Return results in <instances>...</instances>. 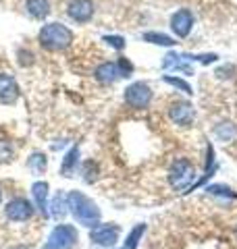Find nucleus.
Instances as JSON below:
<instances>
[{
    "label": "nucleus",
    "mask_w": 237,
    "mask_h": 249,
    "mask_svg": "<svg viewBox=\"0 0 237 249\" xmlns=\"http://www.w3.org/2000/svg\"><path fill=\"white\" fill-rule=\"evenodd\" d=\"M192 62H194V54L169 52V54H164V58H162V69H164V71L173 69V71H181L185 75H194Z\"/></svg>",
    "instance_id": "9d476101"
},
{
    "label": "nucleus",
    "mask_w": 237,
    "mask_h": 249,
    "mask_svg": "<svg viewBox=\"0 0 237 249\" xmlns=\"http://www.w3.org/2000/svg\"><path fill=\"white\" fill-rule=\"evenodd\" d=\"M162 81L171 85V88H175L179 91H183L185 96H194V88L189 85L185 79H181V77H173V75H162Z\"/></svg>",
    "instance_id": "412c9836"
},
{
    "label": "nucleus",
    "mask_w": 237,
    "mask_h": 249,
    "mask_svg": "<svg viewBox=\"0 0 237 249\" xmlns=\"http://www.w3.org/2000/svg\"><path fill=\"white\" fill-rule=\"evenodd\" d=\"M117 67H118V75H121V77H131L133 75V65H131L129 58L121 56L117 60Z\"/></svg>",
    "instance_id": "bb28decb"
},
{
    "label": "nucleus",
    "mask_w": 237,
    "mask_h": 249,
    "mask_svg": "<svg viewBox=\"0 0 237 249\" xmlns=\"http://www.w3.org/2000/svg\"><path fill=\"white\" fill-rule=\"evenodd\" d=\"M19 96H21V89H19L17 79L9 73H0V104L11 106L17 102Z\"/></svg>",
    "instance_id": "9b49d317"
},
{
    "label": "nucleus",
    "mask_w": 237,
    "mask_h": 249,
    "mask_svg": "<svg viewBox=\"0 0 237 249\" xmlns=\"http://www.w3.org/2000/svg\"><path fill=\"white\" fill-rule=\"evenodd\" d=\"M94 79H96L98 83H102V85H113L117 79H121L117 62H113V60L100 62V65L94 69Z\"/></svg>",
    "instance_id": "4468645a"
},
{
    "label": "nucleus",
    "mask_w": 237,
    "mask_h": 249,
    "mask_svg": "<svg viewBox=\"0 0 237 249\" xmlns=\"http://www.w3.org/2000/svg\"><path fill=\"white\" fill-rule=\"evenodd\" d=\"M79 241V232L71 224H57L46 241V249H75Z\"/></svg>",
    "instance_id": "20e7f679"
},
{
    "label": "nucleus",
    "mask_w": 237,
    "mask_h": 249,
    "mask_svg": "<svg viewBox=\"0 0 237 249\" xmlns=\"http://www.w3.org/2000/svg\"><path fill=\"white\" fill-rule=\"evenodd\" d=\"M141 40L148 42V44H154V46H167V48L177 44L175 37H171L167 34H160V31H146V34L141 36Z\"/></svg>",
    "instance_id": "a211bd4d"
},
{
    "label": "nucleus",
    "mask_w": 237,
    "mask_h": 249,
    "mask_svg": "<svg viewBox=\"0 0 237 249\" xmlns=\"http://www.w3.org/2000/svg\"><path fill=\"white\" fill-rule=\"evenodd\" d=\"M48 214L52 218H57V220H60V218H65L69 214L67 196H65V193H57V196H54V199L48 204Z\"/></svg>",
    "instance_id": "f3484780"
},
{
    "label": "nucleus",
    "mask_w": 237,
    "mask_h": 249,
    "mask_svg": "<svg viewBox=\"0 0 237 249\" xmlns=\"http://www.w3.org/2000/svg\"><path fill=\"white\" fill-rule=\"evenodd\" d=\"M79 164V147L73 145L71 150L65 154V158H62V164H60V175L62 177H73L75 175V168Z\"/></svg>",
    "instance_id": "dca6fc26"
},
{
    "label": "nucleus",
    "mask_w": 237,
    "mask_h": 249,
    "mask_svg": "<svg viewBox=\"0 0 237 249\" xmlns=\"http://www.w3.org/2000/svg\"><path fill=\"white\" fill-rule=\"evenodd\" d=\"M169 119L179 124V127H192L194 119H196V108L192 102H185V100H177L169 106Z\"/></svg>",
    "instance_id": "6e6552de"
},
{
    "label": "nucleus",
    "mask_w": 237,
    "mask_h": 249,
    "mask_svg": "<svg viewBox=\"0 0 237 249\" xmlns=\"http://www.w3.org/2000/svg\"><path fill=\"white\" fill-rule=\"evenodd\" d=\"M0 201H2V191H0Z\"/></svg>",
    "instance_id": "c85d7f7f"
},
{
    "label": "nucleus",
    "mask_w": 237,
    "mask_h": 249,
    "mask_svg": "<svg viewBox=\"0 0 237 249\" xmlns=\"http://www.w3.org/2000/svg\"><path fill=\"white\" fill-rule=\"evenodd\" d=\"M25 11L31 19L44 21L50 15V0H27L25 2Z\"/></svg>",
    "instance_id": "2eb2a0df"
},
{
    "label": "nucleus",
    "mask_w": 237,
    "mask_h": 249,
    "mask_svg": "<svg viewBox=\"0 0 237 249\" xmlns=\"http://www.w3.org/2000/svg\"><path fill=\"white\" fill-rule=\"evenodd\" d=\"M215 135L220 139V142H231V139L237 135V127L233 123H218L215 127Z\"/></svg>",
    "instance_id": "4be33fe9"
},
{
    "label": "nucleus",
    "mask_w": 237,
    "mask_h": 249,
    "mask_svg": "<svg viewBox=\"0 0 237 249\" xmlns=\"http://www.w3.org/2000/svg\"><path fill=\"white\" fill-rule=\"evenodd\" d=\"M31 197H34V208L38 210L44 218H48V183L46 181H36L31 185Z\"/></svg>",
    "instance_id": "ddd939ff"
},
{
    "label": "nucleus",
    "mask_w": 237,
    "mask_h": 249,
    "mask_svg": "<svg viewBox=\"0 0 237 249\" xmlns=\"http://www.w3.org/2000/svg\"><path fill=\"white\" fill-rule=\"evenodd\" d=\"M67 208H69V214L73 216L77 220V224H81V227L94 229V227H98L100 220H102V212H100L98 204L92 201L81 191H69L67 193Z\"/></svg>",
    "instance_id": "f257e3e1"
},
{
    "label": "nucleus",
    "mask_w": 237,
    "mask_h": 249,
    "mask_svg": "<svg viewBox=\"0 0 237 249\" xmlns=\"http://www.w3.org/2000/svg\"><path fill=\"white\" fill-rule=\"evenodd\" d=\"M171 29H173V34H175L177 37H187L189 34H192V29H194V13L189 11V9H179L177 13H173L171 15Z\"/></svg>",
    "instance_id": "1a4fd4ad"
},
{
    "label": "nucleus",
    "mask_w": 237,
    "mask_h": 249,
    "mask_svg": "<svg viewBox=\"0 0 237 249\" xmlns=\"http://www.w3.org/2000/svg\"><path fill=\"white\" fill-rule=\"evenodd\" d=\"M152 98H154V91L144 81H136V83L127 85V88H125V93H123L125 104H127L129 108H136V110L148 108L150 102H152Z\"/></svg>",
    "instance_id": "39448f33"
},
{
    "label": "nucleus",
    "mask_w": 237,
    "mask_h": 249,
    "mask_svg": "<svg viewBox=\"0 0 237 249\" xmlns=\"http://www.w3.org/2000/svg\"><path fill=\"white\" fill-rule=\"evenodd\" d=\"M38 42L44 50H48V52H62L73 44V31H71L67 25L59 23V21L46 23V25H42V29H40V34H38Z\"/></svg>",
    "instance_id": "f03ea898"
},
{
    "label": "nucleus",
    "mask_w": 237,
    "mask_h": 249,
    "mask_svg": "<svg viewBox=\"0 0 237 249\" xmlns=\"http://www.w3.org/2000/svg\"><path fill=\"white\" fill-rule=\"evenodd\" d=\"M9 249H27V247H23V245H13V247H9Z\"/></svg>",
    "instance_id": "cd10ccee"
},
{
    "label": "nucleus",
    "mask_w": 237,
    "mask_h": 249,
    "mask_svg": "<svg viewBox=\"0 0 237 249\" xmlns=\"http://www.w3.org/2000/svg\"><path fill=\"white\" fill-rule=\"evenodd\" d=\"M204 191L210 193V196L225 197V199H235V197H237V193L231 189V187H227V185H208Z\"/></svg>",
    "instance_id": "5701e85b"
},
{
    "label": "nucleus",
    "mask_w": 237,
    "mask_h": 249,
    "mask_svg": "<svg viewBox=\"0 0 237 249\" xmlns=\"http://www.w3.org/2000/svg\"><path fill=\"white\" fill-rule=\"evenodd\" d=\"M118 235H121V227L115 222H110V224H98V227H94L90 229V241L94 245H98V247H115L117 245V241H118Z\"/></svg>",
    "instance_id": "423d86ee"
},
{
    "label": "nucleus",
    "mask_w": 237,
    "mask_h": 249,
    "mask_svg": "<svg viewBox=\"0 0 237 249\" xmlns=\"http://www.w3.org/2000/svg\"><path fill=\"white\" fill-rule=\"evenodd\" d=\"M67 15L75 23H88L94 17V2L92 0H71L67 6Z\"/></svg>",
    "instance_id": "f8f14e48"
},
{
    "label": "nucleus",
    "mask_w": 237,
    "mask_h": 249,
    "mask_svg": "<svg viewBox=\"0 0 237 249\" xmlns=\"http://www.w3.org/2000/svg\"><path fill=\"white\" fill-rule=\"evenodd\" d=\"M102 42H104L106 46H110L113 50H123L125 46H127V42H125L123 36H104L102 37Z\"/></svg>",
    "instance_id": "a878e982"
},
{
    "label": "nucleus",
    "mask_w": 237,
    "mask_h": 249,
    "mask_svg": "<svg viewBox=\"0 0 237 249\" xmlns=\"http://www.w3.org/2000/svg\"><path fill=\"white\" fill-rule=\"evenodd\" d=\"M34 212H36L34 204L25 197H13L4 208V216L11 222H25L34 216Z\"/></svg>",
    "instance_id": "0eeeda50"
},
{
    "label": "nucleus",
    "mask_w": 237,
    "mask_h": 249,
    "mask_svg": "<svg viewBox=\"0 0 237 249\" xmlns=\"http://www.w3.org/2000/svg\"><path fill=\"white\" fill-rule=\"evenodd\" d=\"M144 232H146V224H136V227L129 231V235L125 237V247L123 249H138Z\"/></svg>",
    "instance_id": "aec40b11"
},
{
    "label": "nucleus",
    "mask_w": 237,
    "mask_h": 249,
    "mask_svg": "<svg viewBox=\"0 0 237 249\" xmlns=\"http://www.w3.org/2000/svg\"><path fill=\"white\" fill-rule=\"evenodd\" d=\"M42 249H46V247H42Z\"/></svg>",
    "instance_id": "c756f323"
},
{
    "label": "nucleus",
    "mask_w": 237,
    "mask_h": 249,
    "mask_svg": "<svg viewBox=\"0 0 237 249\" xmlns=\"http://www.w3.org/2000/svg\"><path fill=\"white\" fill-rule=\"evenodd\" d=\"M27 168H29L34 175L46 173V168H48V158H46V154L34 152V154H31L29 158H27Z\"/></svg>",
    "instance_id": "6ab92c4d"
},
{
    "label": "nucleus",
    "mask_w": 237,
    "mask_h": 249,
    "mask_svg": "<svg viewBox=\"0 0 237 249\" xmlns=\"http://www.w3.org/2000/svg\"><path fill=\"white\" fill-rule=\"evenodd\" d=\"M98 178V164L96 162H92V160H88L83 164V181L85 183H94Z\"/></svg>",
    "instance_id": "393cba45"
},
{
    "label": "nucleus",
    "mask_w": 237,
    "mask_h": 249,
    "mask_svg": "<svg viewBox=\"0 0 237 249\" xmlns=\"http://www.w3.org/2000/svg\"><path fill=\"white\" fill-rule=\"evenodd\" d=\"M15 156V147L9 139H0V164H4V162H11Z\"/></svg>",
    "instance_id": "b1692460"
},
{
    "label": "nucleus",
    "mask_w": 237,
    "mask_h": 249,
    "mask_svg": "<svg viewBox=\"0 0 237 249\" xmlns=\"http://www.w3.org/2000/svg\"><path fill=\"white\" fill-rule=\"evenodd\" d=\"M196 181V166L192 160L187 158H177L169 168V185L175 191L192 189Z\"/></svg>",
    "instance_id": "7ed1b4c3"
}]
</instances>
